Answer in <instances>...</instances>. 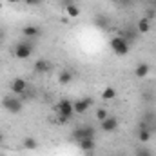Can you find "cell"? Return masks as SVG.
<instances>
[{
    "label": "cell",
    "instance_id": "cell-1",
    "mask_svg": "<svg viewBox=\"0 0 156 156\" xmlns=\"http://www.w3.org/2000/svg\"><path fill=\"white\" fill-rule=\"evenodd\" d=\"M2 107L11 115H18L22 111L24 104H22V98H18L16 94H7L2 98Z\"/></svg>",
    "mask_w": 156,
    "mask_h": 156
},
{
    "label": "cell",
    "instance_id": "cell-2",
    "mask_svg": "<svg viewBox=\"0 0 156 156\" xmlns=\"http://www.w3.org/2000/svg\"><path fill=\"white\" fill-rule=\"evenodd\" d=\"M96 136V129L93 127V125H89V123H83V125H76L75 129H73V133H71V138L75 140V142H80V140H85V138H94Z\"/></svg>",
    "mask_w": 156,
    "mask_h": 156
},
{
    "label": "cell",
    "instance_id": "cell-3",
    "mask_svg": "<svg viewBox=\"0 0 156 156\" xmlns=\"http://www.w3.org/2000/svg\"><path fill=\"white\" fill-rule=\"evenodd\" d=\"M33 49H35V44L29 42V38L22 40V42H18V44L15 45V56H16L18 60H26V58H29V56L33 55Z\"/></svg>",
    "mask_w": 156,
    "mask_h": 156
},
{
    "label": "cell",
    "instance_id": "cell-4",
    "mask_svg": "<svg viewBox=\"0 0 156 156\" xmlns=\"http://www.w3.org/2000/svg\"><path fill=\"white\" fill-rule=\"evenodd\" d=\"M109 45H111V49L116 53L118 56L127 55V53H129V47H131V44L123 38V37H120V35H118V37H115V38H111Z\"/></svg>",
    "mask_w": 156,
    "mask_h": 156
},
{
    "label": "cell",
    "instance_id": "cell-5",
    "mask_svg": "<svg viewBox=\"0 0 156 156\" xmlns=\"http://www.w3.org/2000/svg\"><path fill=\"white\" fill-rule=\"evenodd\" d=\"M56 111H58V115H64V116L73 118V115H75L73 102H71V100H67V98H62V100L56 104Z\"/></svg>",
    "mask_w": 156,
    "mask_h": 156
},
{
    "label": "cell",
    "instance_id": "cell-6",
    "mask_svg": "<svg viewBox=\"0 0 156 156\" xmlns=\"http://www.w3.org/2000/svg\"><path fill=\"white\" fill-rule=\"evenodd\" d=\"M93 98H89V96H85V98H80L76 102H73V107H75V113L76 115H83V113H87L89 111V107H93Z\"/></svg>",
    "mask_w": 156,
    "mask_h": 156
},
{
    "label": "cell",
    "instance_id": "cell-7",
    "mask_svg": "<svg viewBox=\"0 0 156 156\" xmlns=\"http://www.w3.org/2000/svg\"><path fill=\"white\" fill-rule=\"evenodd\" d=\"M26 91H27V82L24 80V78H15L13 82H11V93L13 94H16V96H24L26 94Z\"/></svg>",
    "mask_w": 156,
    "mask_h": 156
},
{
    "label": "cell",
    "instance_id": "cell-8",
    "mask_svg": "<svg viewBox=\"0 0 156 156\" xmlns=\"http://www.w3.org/2000/svg\"><path fill=\"white\" fill-rule=\"evenodd\" d=\"M33 71H35L37 75H45V73H49V71H51V62L45 60V58H38V60L33 64Z\"/></svg>",
    "mask_w": 156,
    "mask_h": 156
},
{
    "label": "cell",
    "instance_id": "cell-9",
    "mask_svg": "<svg viewBox=\"0 0 156 156\" xmlns=\"http://www.w3.org/2000/svg\"><path fill=\"white\" fill-rule=\"evenodd\" d=\"M100 127L104 133H115L118 129V118L115 116H107L104 122H100Z\"/></svg>",
    "mask_w": 156,
    "mask_h": 156
},
{
    "label": "cell",
    "instance_id": "cell-10",
    "mask_svg": "<svg viewBox=\"0 0 156 156\" xmlns=\"http://www.w3.org/2000/svg\"><path fill=\"white\" fill-rule=\"evenodd\" d=\"M136 138H138L142 144H149L151 138H153V131H151V127H138Z\"/></svg>",
    "mask_w": 156,
    "mask_h": 156
},
{
    "label": "cell",
    "instance_id": "cell-11",
    "mask_svg": "<svg viewBox=\"0 0 156 156\" xmlns=\"http://www.w3.org/2000/svg\"><path fill=\"white\" fill-rule=\"evenodd\" d=\"M22 35H24L26 38L33 40V38H38L40 35H42V31H40V27H37V26H26V27L22 29Z\"/></svg>",
    "mask_w": 156,
    "mask_h": 156
},
{
    "label": "cell",
    "instance_id": "cell-12",
    "mask_svg": "<svg viewBox=\"0 0 156 156\" xmlns=\"http://www.w3.org/2000/svg\"><path fill=\"white\" fill-rule=\"evenodd\" d=\"M136 31L140 33V35H145V33H149L151 31V20L145 16V18H140L138 22H136Z\"/></svg>",
    "mask_w": 156,
    "mask_h": 156
},
{
    "label": "cell",
    "instance_id": "cell-13",
    "mask_svg": "<svg viewBox=\"0 0 156 156\" xmlns=\"http://www.w3.org/2000/svg\"><path fill=\"white\" fill-rule=\"evenodd\" d=\"M78 147L83 151V153H93L96 144H94V138H85V140H80L78 142Z\"/></svg>",
    "mask_w": 156,
    "mask_h": 156
},
{
    "label": "cell",
    "instance_id": "cell-14",
    "mask_svg": "<svg viewBox=\"0 0 156 156\" xmlns=\"http://www.w3.org/2000/svg\"><path fill=\"white\" fill-rule=\"evenodd\" d=\"M149 73H151V66H149V64H145V62L138 64V66H136V69H134V76H136V78H147Z\"/></svg>",
    "mask_w": 156,
    "mask_h": 156
},
{
    "label": "cell",
    "instance_id": "cell-15",
    "mask_svg": "<svg viewBox=\"0 0 156 156\" xmlns=\"http://www.w3.org/2000/svg\"><path fill=\"white\" fill-rule=\"evenodd\" d=\"M140 33L136 31V27H127V29H123L122 33H120V37H123V38L127 40L129 44H133L134 40H136V37H138Z\"/></svg>",
    "mask_w": 156,
    "mask_h": 156
},
{
    "label": "cell",
    "instance_id": "cell-16",
    "mask_svg": "<svg viewBox=\"0 0 156 156\" xmlns=\"http://www.w3.org/2000/svg\"><path fill=\"white\" fill-rule=\"evenodd\" d=\"M22 147H24L26 151H35V149L38 147V142L35 140V136H26V138L22 140Z\"/></svg>",
    "mask_w": 156,
    "mask_h": 156
},
{
    "label": "cell",
    "instance_id": "cell-17",
    "mask_svg": "<svg viewBox=\"0 0 156 156\" xmlns=\"http://www.w3.org/2000/svg\"><path fill=\"white\" fill-rule=\"evenodd\" d=\"M66 9V13H67V16L69 18H78L80 16V7H78V4H71V5H67V7H64Z\"/></svg>",
    "mask_w": 156,
    "mask_h": 156
},
{
    "label": "cell",
    "instance_id": "cell-18",
    "mask_svg": "<svg viewBox=\"0 0 156 156\" xmlns=\"http://www.w3.org/2000/svg\"><path fill=\"white\" fill-rule=\"evenodd\" d=\"M71 80H73V73H71V71H62V73L58 75V82L64 83V85H67Z\"/></svg>",
    "mask_w": 156,
    "mask_h": 156
},
{
    "label": "cell",
    "instance_id": "cell-19",
    "mask_svg": "<svg viewBox=\"0 0 156 156\" xmlns=\"http://www.w3.org/2000/svg\"><path fill=\"white\" fill-rule=\"evenodd\" d=\"M102 98H104V100H113V98H116V89H115V87H105L104 93H102Z\"/></svg>",
    "mask_w": 156,
    "mask_h": 156
},
{
    "label": "cell",
    "instance_id": "cell-20",
    "mask_svg": "<svg viewBox=\"0 0 156 156\" xmlns=\"http://www.w3.org/2000/svg\"><path fill=\"white\" fill-rule=\"evenodd\" d=\"M134 156H153V151L147 149V147H140L134 151Z\"/></svg>",
    "mask_w": 156,
    "mask_h": 156
},
{
    "label": "cell",
    "instance_id": "cell-21",
    "mask_svg": "<svg viewBox=\"0 0 156 156\" xmlns=\"http://www.w3.org/2000/svg\"><path fill=\"white\" fill-rule=\"evenodd\" d=\"M107 116H109V115H107V109H98V111H96V120H98V122H104Z\"/></svg>",
    "mask_w": 156,
    "mask_h": 156
},
{
    "label": "cell",
    "instance_id": "cell-22",
    "mask_svg": "<svg viewBox=\"0 0 156 156\" xmlns=\"http://www.w3.org/2000/svg\"><path fill=\"white\" fill-rule=\"evenodd\" d=\"M69 122H71V118H69V116H64V115H58V118H56V123H60V125L69 123Z\"/></svg>",
    "mask_w": 156,
    "mask_h": 156
},
{
    "label": "cell",
    "instance_id": "cell-23",
    "mask_svg": "<svg viewBox=\"0 0 156 156\" xmlns=\"http://www.w3.org/2000/svg\"><path fill=\"white\" fill-rule=\"evenodd\" d=\"M24 2H26L27 5H38V4L42 2V0H24Z\"/></svg>",
    "mask_w": 156,
    "mask_h": 156
},
{
    "label": "cell",
    "instance_id": "cell-24",
    "mask_svg": "<svg viewBox=\"0 0 156 156\" xmlns=\"http://www.w3.org/2000/svg\"><path fill=\"white\" fill-rule=\"evenodd\" d=\"M60 2H62V5H64V7H67V5H71V4H75L76 0H60Z\"/></svg>",
    "mask_w": 156,
    "mask_h": 156
},
{
    "label": "cell",
    "instance_id": "cell-25",
    "mask_svg": "<svg viewBox=\"0 0 156 156\" xmlns=\"http://www.w3.org/2000/svg\"><path fill=\"white\" fill-rule=\"evenodd\" d=\"M4 40H5V29H4V27H0V44H2Z\"/></svg>",
    "mask_w": 156,
    "mask_h": 156
},
{
    "label": "cell",
    "instance_id": "cell-26",
    "mask_svg": "<svg viewBox=\"0 0 156 156\" xmlns=\"http://www.w3.org/2000/svg\"><path fill=\"white\" fill-rule=\"evenodd\" d=\"M5 2H9V4H18V2H22V0H5Z\"/></svg>",
    "mask_w": 156,
    "mask_h": 156
},
{
    "label": "cell",
    "instance_id": "cell-27",
    "mask_svg": "<svg viewBox=\"0 0 156 156\" xmlns=\"http://www.w3.org/2000/svg\"><path fill=\"white\" fill-rule=\"evenodd\" d=\"M116 2H120V4H127L129 0H116Z\"/></svg>",
    "mask_w": 156,
    "mask_h": 156
},
{
    "label": "cell",
    "instance_id": "cell-28",
    "mask_svg": "<svg viewBox=\"0 0 156 156\" xmlns=\"http://www.w3.org/2000/svg\"><path fill=\"white\" fill-rule=\"evenodd\" d=\"M2 140H4V136H2V133H0V144H2Z\"/></svg>",
    "mask_w": 156,
    "mask_h": 156
},
{
    "label": "cell",
    "instance_id": "cell-29",
    "mask_svg": "<svg viewBox=\"0 0 156 156\" xmlns=\"http://www.w3.org/2000/svg\"><path fill=\"white\" fill-rule=\"evenodd\" d=\"M0 11H2V2H0Z\"/></svg>",
    "mask_w": 156,
    "mask_h": 156
},
{
    "label": "cell",
    "instance_id": "cell-30",
    "mask_svg": "<svg viewBox=\"0 0 156 156\" xmlns=\"http://www.w3.org/2000/svg\"><path fill=\"white\" fill-rule=\"evenodd\" d=\"M0 156H2V154H0Z\"/></svg>",
    "mask_w": 156,
    "mask_h": 156
}]
</instances>
